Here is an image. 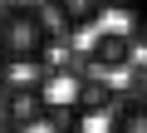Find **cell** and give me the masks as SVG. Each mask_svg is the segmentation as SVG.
I'll return each instance as SVG.
<instances>
[{"label":"cell","mask_w":147,"mask_h":133,"mask_svg":"<svg viewBox=\"0 0 147 133\" xmlns=\"http://www.w3.org/2000/svg\"><path fill=\"white\" fill-rule=\"evenodd\" d=\"M54 49V30L49 15L30 0L0 5V59L5 64H44Z\"/></svg>","instance_id":"obj_1"},{"label":"cell","mask_w":147,"mask_h":133,"mask_svg":"<svg viewBox=\"0 0 147 133\" xmlns=\"http://www.w3.org/2000/svg\"><path fill=\"white\" fill-rule=\"evenodd\" d=\"M44 108H49V99H44V84H30V79H5L0 84V123L5 128H34V123H44Z\"/></svg>","instance_id":"obj_2"},{"label":"cell","mask_w":147,"mask_h":133,"mask_svg":"<svg viewBox=\"0 0 147 133\" xmlns=\"http://www.w3.org/2000/svg\"><path fill=\"white\" fill-rule=\"evenodd\" d=\"M137 59V44H132V35H127V25L118 30H98L93 40H88V54H84V64H93V69H127V64Z\"/></svg>","instance_id":"obj_3"},{"label":"cell","mask_w":147,"mask_h":133,"mask_svg":"<svg viewBox=\"0 0 147 133\" xmlns=\"http://www.w3.org/2000/svg\"><path fill=\"white\" fill-rule=\"evenodd\" d=\"M74 104H79V113L84 118H93V113H108L113 104H118V89L108 84V74H79V84H74Z\"/></svg>","instance_id":"obj_4"},{"label":"cell","mask_w":147,"mask_h":133,"mask_svg":"<svg viewBox=\"0 0 147 133\" xmlns=\"http://www.w3.org/2000/svg\"><path fill=\"white\" fill-rule=\"evenodd\" d=\"M108 133H147V99L118 94V104L108 108Z\"/></svg>","instance_id":"obj_5"},{"label":"cell","mask_w":147,"mask_h":133,"mask_svg":"<svg viewBox=\"0 0 147 133\" xmlns=\"http://www.w3.org/2000/svg\"><path fill=\"white\" fill-rule=\"evenodd\" d=\"M54 15H59L64 30H88V25H98L108 10H103V0H54Z\"/></svg>","instance_id":"obj_6"},{"label":"cell","mask_w":147,"mask_h":133,"mask_svg":"<svg viewBox=\"0 0 147 133\" xmlns=\"http://www.w3.org/2000/svg\"><path fill=\"white\" fill-rule=\"evenodd\" d=\"M44 123H49V133H84V113H79L74 99L49 104V108H44Z\"/></svg>","instance_id":"obj_7"},{"label":"cell","mask_w":147,"mask_h":133,"mask_svg":"<svg viewBox=\"0 0 147 133\" xmlns=\"http://www.w3.org/2000/svg\"><path fill=\"white\" fill-rule=\"evenodd\" d=\"M127 94L132 99H147V59H132L127 64Z\"/></svg>","instance_id":"obj_8"},{"label":"cell","mask_w":147,"mask_h":133,"mask_svg":"<svg viewBox=\"0 0 147 133\" xmlns=\"http://www.w3.org/2000/svg\"><path fill=\"white\" fill-rule=\"evenodd\" d=\"M127 35H132V44H137V49H147V10H137V15H132Z\"/></svg>","instance_id":"obj_9"},{"label":"cell","mask_w":147,"mask_h":133,"mask_svg":"<svg viewBox=\"0 0 147 133\" xmlns=\"http://www.w3.org/2000/svg\"><path fill=\"white\" fill-rule=\"evenodd\" d=\"M5 69H10V64H5V59H0V74H5ZM0 84H5V79H0Z\"/></svg>","instance_id":"obj_10"},{"label":"cell","mask_w":147,"mask_h":133,"mask_svg":"<svg viewBox=\"0 0 147 133\" xmlns=\"http://www.w3.org/2000/svg\"><path fill=\"white\" fill-rule=\"evenodd\" d=\"M142 10H147V0H142Z\"/></svg>","instance_id":"obj_11"}]
</instances>
